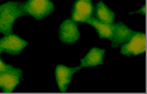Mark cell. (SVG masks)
<instances>
[{
    "label": "cell",
    "mask_w": 147,
    "mask_h": 94,
    "mask_svg": "<svg viewBox=\"0 0 147 94\" xmlns=\"http://www.w3.org/2000/svg\"><path fill=\"white\" fill-rule=\"evenodd\" d=\"M24 15L20 2L9 1L0 5V33L4 36L12 34L15 21Z\"/></svg>",
    "instance_id": "1"
},
{
    "label": "cell",
    "mask_w": 147,
    "mask_h": 94,
    "mask_svg": "<svg viewBox=\"0 0 147 94\" xmlns=\"http://www.w3.org/2000/svg\"><path fill=\"white\" fill-rule=\"evenodd\" d=\"M20 7L25 15H29L36 20L49 16L54 10V5L50 0H27L20 3Z\"/></svg>",
    "instance_id": "2"
},
{
    "label": "cell",
    "mask_w": 147,
    "mask_h": 94,
    "mask_svg": "<svg viewBox=\"0 0 147 94\" xmlns=\"http://www.w3.org/2000/svg\"><path fill=\"white\" fill-rule=\"evenodd\" d=\"M146 51V34L136 32L131 40L123 45L121 48V54L126 56H138Z\"/></svg>",
    "instance_id": "3"
},
{
    "label": "cell",
    "mask_w": 147,
    "mask_h": 94,
    "mask_svg": "<svg viewBox=\"0 0 147 94\" xmlns=\"http://www.w3.org/2000/svg\"><path fill=\"white\" fill-rule=\"evenodd\" d=\"M94 12L92 0H76L73 5L72 20L76 23H86Z\"/></svg>",
    "instance_id": "4"
},
{
    "label": "cell",
    "mask_w": 147,
    "mask_h": 94,
    "mask_svg": "<svg viewBox=\"0 0 147 94\" xmlns=\"http://www.w3.org/2000/svg\"><path fill=\"white\" fill-rule=\"evenodd\" d=\"M28 43L16 34L5 36L0 39V54L6 52L12 55H18L22 52Z\"/></svg>",
    "instance_id": "5"
},
{
    "label": "cell",
    "mask_w": 147,
    "mask_h": 94,
    "mask_svg": "<svg viewBox=\"0 0 147 94\" xmlns=\"http://www.w3.org/2000/svg\"><path fill=\"white\" fill-rule=\"evenodd\" d=\"M22 71L16 68L12 71L0 73V88L5 93H12L20 84V79L23 80Z\"/></svg>",
    "instance_id": "6"
},
{
    "label": "cell",
    "mask_w": 147,
    "mask_h": 94,
    "mask_svg": "<svg viewBox=\"0 0 147 94\" xmlns=\"http://www.w3.org/2000/svg\"><path fill=\"white\" fill-rule=\"evenodd\" d=\"M81 69L80 66L70 68L62 64L57 65L55 70V77L60 92L62 93L67 92L73 75Z\"/></svg>",
    "instance_id": "7"
},
{
    "label": "cell",
    "mask_w": 147,
    "mask_h": 94,
    "mask_svg": "<svg viewBox=\"0 0 147 94\" xmlns=\"http://www.w3.org/2000/svg\"><path fill=\"white\" fill-rule=\"evenodd\" d=\"M59 35L62 42L68 44L76 43L80 38L77 23L72 19H65L60 25Z\"/></svg>",
    "instance_id": "8"
},
{
    "label": "cell",
    "mask_w": 147,
    "mask_h": 94,
    "mask_svg": "<svg viewBox=\"0 0 147 94\" xmlns=\"http://www.w3.org/2000/svg\"><path fill=\"white\" fill-rule=\"evenodd\" d=\"M114 31L112 40V47L116 48L123 43L129 41L133 36L136 33L128 28L127 25L122 22H118L113 24Z\"/></svg>",
    "instance_id": "9"
},
{
    "label": "cell",
    "mask_w": 147,
    "mask_h": 94,
    "mask_svg": "<svg viewBox=\"0 0 147 94\" xmlns=\"http://www.w3.org/2000/svg\"><path fill=\"white\" fill-rule=\"evenodd\" d=\"M105 50L93 48L88 52L85 57L80 59L81 68L85 67L96 66L103 64L104 54Z\"/></svg>",
    "instance_id": "10"
},
{
    "label": "cell",
    "mask_w": 147,
    "mask_h": 94,
    "mask_svg": "<svg viewBox=\"0 0 147 94\" xmlns=\"http://www.w3.org/2000/svg\"><path fill=\"white\" fill-rule=\"evenodd\" d=\"M86 23L90 25L95 28L98 33L99 39H108L112 41L113 37L114 27L113 24H105L98 21L96 18L92 17L86 21Z\"/></svg>",
    "instance_id": "11"
},
{
    "label": "cell",
    "mask_w": 147,
    "mask_h": 94,
    "mask_svg": "<svg viewBox=\"0 0 147 94\" xmlns=\"http://www.w3.org/2000/svg\"><path fill=\"white\" fill-rule=\"evenodd\" d=\"M96 15L97 19L105 24H114L115 14L101 1L96 5Z\"/></svg>",
    "instance_id": "12"
},
{
    "label": "cell",
    "mask_w": 147,
    "mask_h": 94,
    "mask_svg": "<svg viewBox=\"0 0 147 94\" xmlns=\"http://www.w3.org/2000/svg\"><path fill=\"white\" fill-rule=\"evenodd\" d=\"M16 69V68H14L12 65L5 63L0 57V73L7 71H12V70H14Z\"/></svg>",
    "instance_id": "13"
},
{
    "label": "cell",
    "mask_w": 147,
    "mask_h": 94,
    "mask_svg": "<svg viewBox=\"0 0 147 94\" xmlns=\"http://www.w3.org/2000/svg\"><path fill=\"white\" fill-rule=\"evenodd\" d=\"M130 14H142L143 15H146V5L145 4L143 5V6L141 8L140 10H138V11H136V12H129Z\"/></svg>",
    "instance_id": "14"
}]
</instances>
